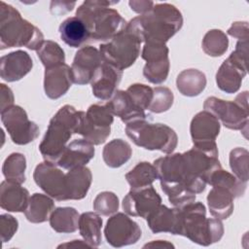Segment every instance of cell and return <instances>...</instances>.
<instances>
[{"label":"cell","mask_w":249,"mask_h":249,"mask_svg":"<svg viewBox=\"0 0 249 249\" xmlns=\"http://www.w3.org/2000/svg\"><path fill=\"white\" fill-rule=\"evenodd\" d=\"M154 165L161 190L174 207L195 201L205 190L206 182L191 171L183 153L167 154L155 160Z\"/></svg>","instance_id":"6da1fadb"},{"label":"cell","mask_w":249,"mask_h":249,"mask_svg":"<svg viewBox=\"0 0 249 249\" xmlns=\"http://www.w3.org/2000/svg\"><path fill=\"white\" fill-rule=\"evenodd\" d=\"M182 25V14L174 5L156 3L150 11L127 22L126 27L144 43L165 44Z\"/></svg>","instance_id":"7a4b0ae2"},{"label":"cell","mask_w":249,"mask_h":249,"mask_svg":"<svg viewBox=\"0 0 249 249\" xmlns=\"http://www.w3.org/2000/svg\"><path fill=\"white\" fill-rule=\"evenodd\" d=\"M174 208L176 234L202 246L216 243L223 237V223L217 218H206V208L202 202L193 201Z\"/></svg>","instance_id":"3957f363"},{"label":"cell","mask_w":249,"mask_h":249,"mask_svg":"<svg viewBox=\"0 0 249 249\" xmlns=\"http://www.w3.org/2000/svg\"><path fill=\"white\" fill-rule=\"evenodd\" d=\"M117 2L85 1L76 11V17L81 18L90 35V41L108 42L123 31L127 22L120 13L111 8Z\"/></svg>","instance_id":"277c9868"},{"label":"cell","mask_w":249,"mask_h":249,"mask_svg":"<svg viewBox=\"0 0 249 249\" xmlns=\"http://www.w3.org/2000/svg\"><path fill=\"white\" fill-rule=\"evenodd\" d=\"M41 30L28 20L13 6L0 2V50L26 47L37 51L44 42Z\"/></svg>","instance_id":"5b68a950"},{"label":"cell","mask_w":249,"mask_h":249,"mask_svg":"<svg viewBox=\"0 0 249 249\" xmlns=\"http://www.w3.org/2000/svg\"><path fill=\"white\" fill-rule=\"evenodd\" d=\"M82 112L66 104L51 119L39 145V151L45 160L53 163L58 160L71 136L77 134Z\"/></svg>","instance_id":"8992f818"},{"label":"cell","mask_w":249,"mask_h":249,"mask_svg":"<svg viewBox=\"0 0 249 249\" xmlns=\"http://www.w3.org/2000/svg\"><path fill=\"white\" fill-rule=\"evenodd\" d=\"M125 133L136 146L149 151L171 154L178 144V136L173 128L167 124H153L147 120L127 124Z\"/></svg>","instance_id":"52a82bcc"},{"label":"cell","mask_w":249,"mask_h":249,"mask_svg":"<svg viewBox=\"0 0 249 249\" xmlns=\"http://www.w3.org/2000/svg\"><path fill=\"white\" fill-rule=\"evenodd\" d=\"M203 109L217 118L221 124L232 130H241L244 136L248 130V91L239 93L234 101L224 100L215 96L207 97Z\"/></svg>","instance_id":"ba28073f"},{"label":"cell","mask_w":249,"mask_h":249,"mask_svg":"<svg viewBox=\"0 0 249 249\" xmlns=\"http://www.w3.org/2000/svg\"><path fill=\"white\" fill-rule=\"evenodd\" d=\"M142 41L139 37L125 28L111 40L99 47V52L104 62L123 71L130 67L140 55Z\"/></svg>","instance_id":"9c48e42d"},{"label":"cell","mask_w":249,"mask_h":249,"mask_svg":"<svg viewBox=\"0 0 249 249\" xmlns=\"http://www.w3.org/2000/svg\"><path fill=\"white\" fill-rule=\"evenodd\" d=\"M248 40L237 41L235 49L216 73L217 87L226 93L236 92L247 73Z\"/></svg>","instance_id":"30bf717a"},{"label":"cell","mask_w":249,"mask_h":249,"mask_svg":"<svg viewBox=\"0 0 249 249\" xmlns=\"http://www.w3.org/2000/svg\"><path fill=\"white\" fill-rule=\"evenodd\" d=\"M114 115L104 104H92L87 112H82L77 134L92 145L103 144L111 132Z\"/></svg>","instance_id":"8fae6325"},{"label":"cell","mask_w":249,"mask_h":249,"mask_svg":"<svg viewBox=\"0 0 249 249\" xmlns=\"http://www.w3.org/2000/svg\"><path fill=\"white\" fill-rule=\"evenodd\" d=\"M1 122L11 140L17 145H26L34 141L40 132L38 124L30 121L26 111L18 105H13L1 112Z\"/></svg>","instance_id":"7c38bea8"},{"label":"cell","mask_w":249,"mask_h":249,"mask_svg":"<svg viewBox=\"0 0 249 249\" xmlns=\"http://www.w3.org/2000/svg\"><path fill=\"white\" fill-rule=\"evenodd\" d=\"M142 235L139 225L128 215L117 212L112 215L104 228V236L108 244L120 248L136 243Z\"/></svg>","instance_id":"4fadbf2b"},{"label":"cell","mask_w":249,"mask_h":249,"mask_svg":"<svg viewBox=\"0 0 249 249\" xmlns=\"http://www.w3.org/2000/svg\"><path fill=\"white\" fill-rule=\"evenodd\" d=\"M169 50L162 43H144L141 57L146 61L143 67V75L152 84L160 85L166 81L170 62Z\"/></svg>","instance_id":"5bb4252c"},{"label":"cell","mask_w":249,"mask_h":249,"mask_svg":"<svg viewBox=\"0 0 249 249\" xmlns=\"http://www.w3.org/2000/svg\"><path fill=\"white\" fill-rule=\"evenodd\" d=\"M221 124L208 111L198 112L190 124V133L194 147L207 151L218 152L216 138L220 133Z\"/></svg>","instance_id":"9a60e30c"},{"label":"cell","mask_w":249,"mask_h":249,"mask_svg":"<svg viewBox=\"0 0 249 249\" xmlns=\"http://www.w3.org/2000/svg\"><path fill=\"white\" fill-rule=\"evenodd\" d=\"M36 185L46 195L55 200H66L65 173L55 163L45 160L39 163L33 172Z\"/></svg>","instance_id":"2e32d148"},{"label":"cell","mask_w":249,"mask_h":249,"mask_svg":"<svg viewBox=\"0 0 249 249\" xmlns=\"http://www.w3.org/2000/svg\"><path fill=\"white\" fill-rule=\"evenodd\" d=\"M160 204L161 197L153 185L131 189L123 199V209L127 215L144 219H147Z\"/></svg>","instance_id":"e0dca14e"},{"label":"cell","mask_w":249,"mask_h":249,"mask_svg":"<svg viewBox=\"0 0 249 249\" xmlns=\"http://www.w3.org/2000/svg\"><path fill=\"white\" fill-rule=\"evenodd\" d=\"M102 62V56L96 48L92 46L80 48L75 53L71 65L73 83L80 86L90 83Z\"/></svg>","instance_id":"ac0fdd59"},{"label":"cell","mask_w":249,"mask_h":249,"mask_svg":"<svg viewBox=\"0 0 249 249\" xmlns=\"http://www.w3.org/2000/svg\"><path fill=\"white\" fill-rule=\"evenodd\" d=\"M122 77L123 71L103 61L90 82L93 95L98 99L108 101L118 90Z\"/></svg>","instance_id":"d6986e66"},{"label":"cell","mask_w":249,"mask_h":249,"mask_svg":"<svg viewBox=\"0 0 249 249\" xmlns=\"http://www.w3.org/2000/svg\"><path fill=\"white\" fill-rule=\"evenodd\" d=\"M33 67V60L25 51L18 50L1 56L0 76L2 80L17 82L27 75Z\"/></svg>","instance_id":"ffe728a7"},{"label":"cell","mask_w":249,"mask_h":249,"mask_svg":"<svg viewBox=\"0 0 249 249\" xmlns=\"http://www.w3.org/2000/svg\"><path fill=\"white\" fill-rule=\"evenodd\" d=\"M93 146L84 138L75 139L67 144L55 164L65 170L85 166L94 157L95 151Z\"/></svg>","instance_id":"44dd1931"},{"label":"cell","mask_w":249,"mask_h":249,"mask_svg":"<svg viewBox=\"0 0 249 249\" xmlns=\"http://www.w3.org/2000/svg\"><path fill=\"white\" fill-rule=\"evenodd\" d=\"M73 77L71 67L66 63L46 68L44 75V89L46 95L51 99L63 96L71 88Z\"/></svg>","instance_id":"7402d4cb"},{"label":"cell","mask_w":249,"mask_h":249,"mask_svg":"<svg viewBox=\"0 0 249 249\" xmlns=\"http://www.w3.org/2000/svg\"><path fill=\"white\" fill-rule=\"evenodd\" d=\"M105 105L114 116L119 117L125 124L148 118L145 111L134 104L126 90H117Z\"/></svg>","instance_id":"603a6c76"},{"label":"cell","mask_w":249,"mask_h":249,"mask_svg":"<svg viewBox=\"0 0 249 249\" xmlns=\"http://www.w3.org/2000/svg\"><path fill=\"white\" fill-rule=\"evenodd\" d=\"M92 174L89 167L79 166L65 173L66 200L83 199L91 185Z\"/></svg>","instance_id":"cb8c5ba5"},{"label":"cell","mask_w":249,"mask_h":249,"mask_svg":"<svg viewBox=\"0 0 249 249\" xmlns=\"http://www.w3.org/2000/svg\"><path fill=\"white\" fill-rule=\"evenodd\" d=\"M29 192L19 184L3 181L0 185V206L9 212H24Z\"/></svg>","instance_id":"d4e9b609"},{"label":"cell","mask_w":249,"mask_h":249,"mask_svg":"<svg viewBox=\"0 0 249 249\" xmlns=\"http://www.w3.org/2000/svg\"><path fill=\"white\" fill-rule=\"evenodd\" d=\"M61 40L71 48H82L90 41V35L84 21L78 17L64 19L58 28Z\"/></svg>","instance_id":"484cf974"},{"label":"cell","mask_w":249,"mask_h":249,"mask_svg":"<svg viewBox=\"0 0 249 249\" xmlns=\"http://www.w3.org/2000/svg\"><path fill=\"white\" fill-rule=\"evenodd\" d=\"M207 204L210 214L217 219H228L233 211L234 196L226 189L212 187L207 196Z\"/></svg>","instance_id":"4316f807"},{"label":"cell","mask_w":249,"mask_h":249,"mask_svg":"<svg viewBox=\"0 0 249 249\" xmlns=\"http://www.w3.org/2000/svg\"><path fill=\"white\" fill-rule=\"evenodd\" d=\"M53 210L54 202L53 197L48 195L35 193L29 197L24 215L30 223L40 224L49 220Z\"/></svg>","instance_id":"83f0119b"},{"label":"cell","mask_w":249,"mask_h":249,"mask_svg":"<svg viewBox=\"0 0 249 249\" xmlns=\"http://www.w3.org/2000/svg\"><path fill=\"white\" fill-rule=\"evenodd\" d=\"M176 87L182 95L193 97L199 95L206 87L205 74L197 69H185L176 79Z\"/></svg>","instance_id":"f1b7e54d"},{"label":"cell","mask_w":249,"mask_h":249,"mask_svg":"<svg viewBox=\"0 0 249 249\" xmlns=\"http://www.w3.org/2000/svg\"><path fill=\"white\" fill-rule=\"evenodd\" d=\"M147 225L153 233L168 232L176 234V211L165 205H160L147 219Z\"/></svg>","instance_id":"f546056e"},{"label":"cell","mask_w":249,"mask_h":249,"mask_svg":"<svg viewBox=\"0 0 249 249\" xmlns=\"http://www.w3.org/2000/svg\"><path fill=\"white\" fill-rule=\"evenodd\" d=\"M102 219L97 212H84L79 218V232L91 248L101 243Z\"/></svg>","instance_id":"4dcf8cb0"},{"label":"cell","mask_w":249,"mask_h":249,"mask_svg":"<svg viewBox=\"0 0 249 249\" xmlns=\"http://www.w3.org/2000/svg\"><path fill=\"white\" fill-rule=\"evenodd\" d=\"M132 156L130 145L121 139H113L107 143L102 151V158L105 164L111 168H118L124 164Z\"/></svg>","instance_id":"1f68e13d"},{"label":"cell","mask_w":249,"mask_h":249,"mask_svg":"<svg viewBox=\"0 0 249 249\" xmlns=\"http://www.w3.org/2000/svg\"><path fill=\"white\" fill-rule=\"evenodd\" d=\"M79 212L73 207H57L50 216L52 229L60 233L74 232L79 229Z\"/></svg>","instance_id":"d6a6232c"},{"label":"cell","mask_w":249,"mask_h":249,"mask_svg":"<svg viewBox=\"0 0 249 249\" xmlns=\"http://www.w3.org/2000/svg\"><path fill=\"white\" fill-rule=\"evenodd\" d=\"M207 184L212 187H221L228 190L233 196H242L245 193L247 183L239 180L235 175L226 171L224 169L218 168L215 170L207 180Z\"/></svg>","instance_id":"836d02e7"},{"label":"cell","mask_w":249,"mask_h":249,"mask_svg":"<svg viewBox=\"0 0 249 249\" xmlns=\"http://www.w3.org/2000/svg\"><path fill=\"white\" fill-rule=\"evenodd\" d=\"M125 179L131 189H140L151 186L159 178L154 164L141 161L125 174Z\"/></svg>","instance_id":"e575fe53"},{"label":"cell","mask_w":249,"mask_h":249,"mask_svg":"<svg viewBox=\"0 0 249 249\" xmlns=\"http://www.w3.org/2000/svg\"><path fill=\"white\" fill-rule=\"evenodd\" d=\"M26 159L20 153H12L3 162L2 172L6 181L21 185L25 182Z\"/></svg>","instance_id":"d590c367"},{"label":"cell","mask_w":249,"mask_h":249,"mask_svg":"<svg viewBox=\"0 0 249 249\" xmlns=\"http://www.w3.org/2000/svg\"><path fill=\"white\" fill-rule=\"evenodd\" d=\"M203 52L213 57L223 55L229 48V39L220 29H211L206 32L201 42Z\"/></svg>","instance_id":"8d00e7d4"},{"label":"cell","mask_w":249,"mask_h":249,"mask_svg":"<svg viewBox=\"0 0 249 249\" xmlns=\"http://www.w3.org/2000/svg\"><path fill=\"white\" fill-rule=\"evenodd\" d=\"M45 68H50L65 63V53L62 48L52 40H45L42 46L36 51Z\"/></svg>","instance_id":"74e56055"},{"label":"cell","mask_w":249,"mask_h":249,"mask_svg":"<svg viewBox=\"0 0 249 249\" xmlns=\"http://www.w3.org/2000/svg\"><path fill=\"white\" fill-rule=\"evenodd\" d=\"M248 162L249 153L245 148L237 147L230 153V166L231 169L239 180L248 181Z\"/></svg>","instance_id":"f35d334b"},{"label":"cell","mask_w":249,"mask_h":249,"mask_svg":"<svg viewBox=\"0 0 249 249\" xmlns=\"http://www.w3.org/2000/svg\"><path fill=\"white\" fill-rule=\"evenodd\" d=\"M93 210L101 216H110L119 209V198L113 192L99 193L93 200Z\"/></svg>","instance_id":"ab89813d"},{"label":"cell","mask_w":249,"mask_h":249,"mask_svg":"<svg viewBox=\"0 0 249 249\" xmlns=\"http://www.w3.org/2000/svg\"><path fill=\"white\" fill-rule=\"evenodd\" d=\"M153 99L149 110L156 114L169 110L174 100L173 92L166 87H156L153 89Z\"/></svg>","instance_id":"60d3db41"},{"label":"cell","mask_w":249,"mask_h":249,"mask_svg":"<svg viewBox=\"0 0 249 249\" xmlns=\"http://www.w3.org/2000/svg\"><path fill=\"white\" fill-rule=\"evenodd\" d=\"M134 104L142 110L149 109L153 99V88L144 84H133L126 89Z\"/></svg>","instance_id":"b9f144b4"},{"label":"cell","mask_w":249,"mask_h":249,"mask_svg":"<svg viewBox=\"0 0 249 249\" xmlns=\"http://www.w3.org/2000/svg\"><path fill=\"white\" fill-rule=\"evenodd\" d=\"M18 229V220L10 214L0 215V233L2 242L9 241Z\"/></svg>","instance_id":"7bdbcfd3"},{"label":"cell","mask_w":249,"mask_h":249,"mask_svg":"<svg viewBox=\"0 0 249 249\" xmlns=\"http://www.w3.org/2000/svg\"><path fill=\"white\" fill-rule=\"evenodd\" d=\"M248 22L247 21H235L228 29L227 33L237 39V41L248 40Z\"/></svg>","instance_id":"ee69618b"},{"label":"cell","mask_w":249,"mask_h":249,"mask_svg":"<svg viewBox=\"0 0 249 249\" xmlns=\"http://www.w3.org/2000/svg\"><path fill=\"white\" fill-rule=\"evenodd\" d=\"M76 5V2H64V1H52L50 5V11L52 15L59 17L71 12Z\"/></svg>","instance_id":"f6af8a7d"},{"label":"cell","mask_w":249,"mask_h":249,"mask_svg":"<svg viewBox=\"0 0 249 249\" xmlns=\"http://www.w3.org/2000/svg\"><path fill=\"white\" fill-rule=\"evenodd\" d=\"M0 90H1L0 106H1V112H3L14 105L15 98H14V93L12 89L9 87H7L5 84L0 85Z\"/></svg>","instance_id":"bcb514c9"},{"label":"cell","mask_w":249,"mask_h":249,"mask_svg":"<svg viewBox=\"0 0 249 249\" xmlns=\"http://www.w3.org/2000/svg\"><path fill=\"white\" fill-rule=\"evenodd\" d=\"M154 4L155 3L153 1H147V0H140V1L132 0V1L128 2L130 9L140 15H143V14L147 13L148 11H150L153 8Z\"/></svg>","instance_id":"7dc6e473"},{"label":"cell","mask_w":249,"mask_h":249,"mask_svg":"<svg viewBox=\"0 0 249 249\" xmlns=\"http://www.w3.org/2000/svg\"><path fill=\"white\" fill-rule=\"evenodd\" d=\"M143 248H174V245L166 240H153L145 244Z\"/></svg>","instance_id":"c3c4849f"},{"label":"cell","mask_w":249,"mask_h":249,"mask_svg":"<svg viewBox=\"0 0 249 249\" xmlns=\"http://www.w3.org/2000/svg\"><path fill=\"white\" fill-rule=\"evenodd\" d=\"M65 247H70V248L89 247V248H91V246L88 242H86L85 240H79V239H75L70 242H66V243H63V244H60L57 246V248H65Z\"/></svg>","instance_id":"681fc988"}]
</instances>
